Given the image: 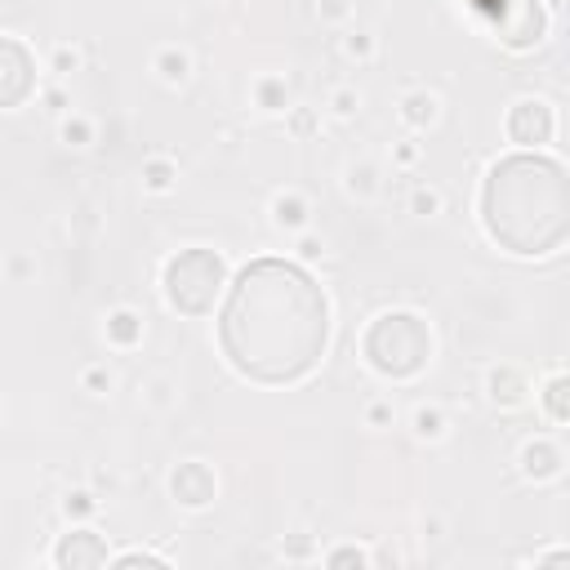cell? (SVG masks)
Segmentation results:
<instances>
[{"mask_svg": "<svg viewBox=\"0 0 570 570\" xmlns=\"http://www.w3.org/2000/svg\"><path fill=\"white\" fill-rule=\"evenodd\" d=\"M330 338V307L321 285L285 263L254 258L227 289L218 316L223 356L254 383H294L316 370Z\"/></svg>", "mask_w": 570, "mask_h": 570, "instance_id": "cell-1", "label": "cell"}, {"mask_svg": "<svg viewBox=\"0 0 570 570\" xmlns=\"http://www.w3.org/2000/svg\"><path fill=\"white\" fill-rule=\"evenodd\" d=\"M485 232L512 254H552L570 232L566 174L548 156H508L481 191Z\"/></svg>", "mask_w": 570, "mask_h": 570, "instance_id": "cell-2", "label": "cell"}, {"mask_svg": "<svg viewBox=\"0 0 570 570\" xmlns=\"http://www.w3.org/2000/svg\"><path fill=\"white\" fill-rule=\"evenodd\" d=\"M432 352V338H428V325L410 312H387L370 325L365 334V356L374 361L379 374H392V379H410L423 370Z\"/></svg>", "mask_w": 570, "mask_h": 570, "instance_id": "cell-3", "label": "cell"}, {"mask_svg": "<svg viewBox=\"0 0 570 570\" xmlns=\"http://www.w3.org/2000/svg\"><path fill=\"white\" fill-rule=\"evenodd\" d=\"M223 289V258L214 249H183L165 267V294L178 312L200 316L214 307V294Z\"/></svg>", "mask_w": 570, "mask_h": 570, "instance_id": "cell-4", "label": "cell"}, {"mask_svg": "<svg viewBox=\"0 0 570 570\" xmlns=\"http://www.w3.org/2000/svg\"><path fill=\"white\" fill-rule=\"evenodd\" d=\"M36 85V67H31V53L18 45V40H4L0 36V107H13L31 94Z\"/></svg>", "mask_w": 570, "mask_h": 570, "instance_id": "cell-5", "label": "cell"}, {"mask_svg": "<svg viewBox=\"0 0 570 570\" xmlns=\"http://www.w3.org/2000/svg\"><path fill=\"white\" fill-rule=\"evenodd\" d=\"M508 134H512V142L539 147V142H548V134H552V111H548L543 102H521V107H512V116H508Z\"/></svg>", "mask_w": 570, "mask_h": 570, "instance_id": "cell-6", "label": "cell"}, {"mask_svg": "<svg viewBox=\"0 0 570 570\" xmlns=\"http://www.w3.org/2000/svg\"><path fill=\"white\" fill-rule=\"evenodd\" d=\"M102 561H107V548H102V539H98V534H89V530L67 534V539L58 543V566L80 570V566H102Z\"/></svg>", "mask_w": 570, "mask_h": 570, "instance_id": "cell-7", "label": "cell"}, {"mask_svg": "<svg viewBox=\"0 0 570 570\" xmlns=\"http://www.w3.org/2000/svg\"><path fill=\"white\" fill-rule=\"evenodd\" d=\"M174 494H178L183 503H205V499L214 494V476H209L200 463H187V468H178V476H174Z\"/></svg>", "mask_w": 570, "mask_h": 570, "instance_id": "cell-8", "label": "cell"}, {"mask_svg": "<svg viewBox=\"0 0 570 570\" xmlns=\"http://www.w3.org/2000/svg\"><path fill=\"white\" fill-rule=\"evenodd\" d=\"M552 414H557V419H566V383H561V379L552 383Z\"/></svg>", "mask_w": 570, "mask_h": 570, "instance_id": "cell-9", "label": "cell"}, {"mask_svg": "<svg viewBox=\"0 0 570 570\" xmlns=\"http://www.w3.org/2000/svg\"><path fill=\"white\" fill-rule=\"evenodd\" d=\"M120 566H165L160 557H147V552H129V557H120Z\"/></svg>", "mask_w": 570, "mask_h": 570, "instance_id": "cell-10", "label": "cell"}, {"mask_svg": "<svg viewBox=\"0 0 570 570\" xmlns=\"http://www.w3.org/2000/svg\"><path fill=\"white\" fill-rule=\"evenodd\" d=\"M330 561H334V566H343V561H356V566H361V552H334Z\"/></svg>", "mask_w": 570, "mask_h": 570, "instance_id": "cell-11", "label": "cell"}]
</instances>
